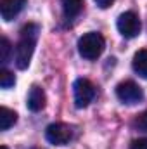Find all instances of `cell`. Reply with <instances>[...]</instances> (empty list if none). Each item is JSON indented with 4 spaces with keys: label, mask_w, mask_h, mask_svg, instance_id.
Returning <instances> with one entry per match:
<instances>
[{
    "label": "cell",
    "mask_w": 147,
    "mask_h": 149,
    "mask_svg": "<svg viewBox=\"0 0 147 149\" xmlns=\"http://www.w3.org/2000/svg\"><path fill=\"white\" fill-rule=\"evenodd\" d=\"M104 47H106L104 37L101 33H95V31L85 33L83 37L78 40V52H80L81 57H85L88 61L97 59L104 52Z\"/></svg>",
    "instance_id": "cell-2"
},
{
    "label": "cell",
    "mask_w": 147,
    "mask_h": 149,
    "mask_svg": "<svg viewBox=\"0 0 147 149\" xmlns=\"http://www.w3.org/2000/svg\"><path fill=\"white\" fill-rule=\"evenodd\" d=\"M130 149H147V137H144V139H135L132 142Z\"/></svg>",
    "instance_id": "cell-15"
},
{
    "label": "cell",
    "mask_w": 147,
    "mask_h": 149,
    "mask_svg": "<svg viewBox=\"0 0 147 149\" xmlns=\"http://www.w3.org/2000/svg\"><path fill=\"white\" fill-rule=\"evenodd\" d=\"M73 92H74V106H76L78 109L87 108V106L94 101V97H95V87H94V83H92L90 80H87V78H78V80L74 81Z\"/></svg>",
    "instance_id": "cell-3"
},
{
    "label": "cell",
    "mask_w": 147,
    "mask_h": 149,
    "mask_svg": "<svg viewBox=\"0 0 147 149\" xmlns=\"http://www.w3.org/2000/svg\"><path fill=\"white\" fill-rule=\"evenodd\" d=\"M10 52H12L10 42H9L5 37H2L0 38V63H2V64H7V63H9Z\"/></svg>",
    "instance_id": "cell-12"
},
{
    "label": "cell",
    "mask_w": 147,
    "mask_h": 149,
    "mask_svg": "<svg viewBox=\"0 0 147 149\" xmlns=\"http://www.w3.org/2000/svg\"><path fill=\"white\" fill-rule=\"evenodd\" d=\"M31 149H42V148H31Z\"/></svg>",
    "instance_id": "cell-18"
},
{
    "label": "cell",
    "mask_w": 147,
    "mask_h": 149,
    "mask_svg": "<svg viewBox=\"0 0 147 149\" xmlns=\"http://www.w3.org/2000/svg\"><path fill=\"white\" fill-rule=\"evenodd\" d=\"M14 83H16L14 74L7 70H0V87L2 88H10V87H14Z\"/></svg>",
    "instance_id": "cell-13"
},
{
    "label": "cell",
    "mask_w": 147,
    "mask_h": 149,
    "mask_svg": "<svg viewBox=\"0 0 147 149\" xmlns=\"http://www.w3.org/2000/svg\"><path fill=\"white\" fill-rule=\"evenodd\" d=\"M38 33H40L38 24H26L21 28V37L16 45V54H14V63L19 70H26L30 66L33 52H35Z\"/></svg>",
    "instance_id": "cell-1"
},
{
    "label": "cell",
    "mask_w": 147,
    "mask_h": 149,
    "mask_svg": "<svg viewBox=\"0 0 147 149\" xmlns=\"http://www.w3.org/2000/svg\"><path fill=\"white\" fill-rule=\"evenodd\" d=\"M71 127L66 123H52L45 130V137L54 146H64L71 141Z\"/></svg>",
    "instance_id": "cell-6"
},
{
    "label": "cell",
    "mask_w": 147,
    "mask_h": 149,
    "mask_svg": "<svg viewBox=\"0 0 147 149\" xmlns=\"http://www.w3.org/2000/svg\"><path fill=\"white\" fill-rule=\"evenodd\" d=\"M26 5V0H0V14L3 21H12Z\"/></svg>",
    "instance_id": "cell-7"
},
{
    "label": "cell",
    "mask_w": 147,
    "mask_h": 149,
    "mask_svg": "<svg viewBox=\"0 0 147 149\" xmlns=\"http://www.w3.org/2000/svg\"><path fill=\"white\" fill-rule=\"evenodd\" d=\"M0 149H9V148H7V146H2V148H0Z\"/></svg>",
    "instance_id": "cell-17"
},
{
    "label": "cell",
    "mask_w": 147,
    "mask_h": 149,
    "mask_svg": "<svg viewBox=\"0 0 147 149\" xmlns=\"http://www.w3.org/2000/svg\"><path fill=\"white\" fill-rule=\"evenodd\" d=\"M116 97L123 102V104H137L142 101L144 94H142V88L135 83V81H121L118 87H116Z\"/></svg>",
    "instance_id": "cell-4"
},
{
    "label": "cell",
    "mask_w": 147,
    "mask_h": 149,
    "mask_svg": "<svg viewBox=\"0 0 147 149\" xmlns=\"http://www.w3.org/2000/svg\"><path fill=\"white\" fill-rule=\"evenodd\" d=\"M118 31L123 35L125 38H135L140 33V19L135 12L128 10V12H123L119 17H118Z\"/></svg>",
    "instance_id": "cell-5"
},
{
    "label": "cell",
    "mask_w": 147,
    "mask_h": 149,
    "mask_svg": "<svg viewBox=\"0 0 147 149\" xmlns=\"http://www.w3.org/2000/svg\"><path fill=\"white\" fill-rule=\"evenodd\" d=\"M132 66H133V71L139 74V76L147 78V49H140L133 56Z\"/></svg>",
    "instance_id": "cell-9"
},
{
    "label": "cell",
    "mask_w": 147,
    "mask_h": 149,
    "mask_svg": "<svg viewBox=\"0 0 147 149\" xmlns=\"http://www.w3.org/2000/svg\"><path fill=\"white\" fill-rule=\"evenodd\" d=\"M94 2L97 3V7H101V9H107V7L112 5L114 0H94Z\"/></svg>",
    "instance_id": "cell-16"
},
{
    "label": "cell",
    "mask_w": 147,
    "mask_h": 149,
    "mask_svg": "<svg viewBox=\"0 0 147 149\" xmlns=\"http://www.w3.org/2000/svg\"><path fill=\"white\" fill-rule=\"evenodd\" d=\"M133 127H135L137 130H140V132H147V109L144 113H140V114L135 118Z\"/></svg>",
    "instance_id": "cell-14"
},
{
    "label": "cell",
    "mask_w": 147,
    "mask_h": 149,
    "mask_svg": "<svg viewBox=\"0 0 147 149\" xmlns=\"http://www.w3.org/2000/svg\"><path fill=\"white\" fill-rule=\"evenodd\" d=\"M45 102H47V97H45L43 88L38 87V85H33L31 90H30V94H28V102H26L28 108H30V111H33V113L42 111L45 108Z\"/></svg>",
    "instance_id": "cell-8"
},
{
    "label": "cell",
    "mask_w": 147,
    "mask_h": 149,
    "mask_svg": "<svg viewBox=\"0 0 147 149\" xmlns=\"http://www.w3.org/2000/svg\"><path fill=\"white\" fill-rule=\"evenodd\" d=\"M61 2H62V12L68 19H74L83 9V0H61Z\"/></svg>",
    "instance_id": "cell-10"
},
{
    "label": "cell",
    "mask_w": 147,
    "mask_h": 149,
    "mask_svg": "<svg viewBox=\"0 0 147 149\" xmlns=\"http://www.w3.org/2000/svg\"><path fill=\"white\" fill-rule=\"evenodd\" d=\"M16 121H17V114L12 109H9L5 106L0 108V130H9Z\"/></svg>",
    "instance_id": "cell-11"
}]
</instances>
